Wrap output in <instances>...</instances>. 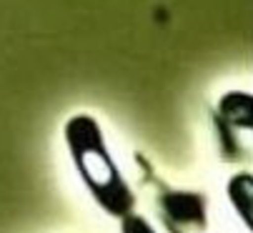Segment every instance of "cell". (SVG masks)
Listing matches in <instances>:
<instances>
[{"label": "cell", "mask_w": 253, "mask_h": 233, "mask_svg": "<svg viewBox=\"0 0 253 233\" xmlns=\"http://www.w3.org/2000/svg\"><path fill=\"white\" fill-rule=\"evenodd\" d=\"M65 143L73 155V163L93 193L98 206L116 218L133 213L135 198L128 183L123 181L118 166L113 163L108 145L103 140V131L90 115H73L65 123Z\"/></svg>", "instance_id": "1"}, {"label": "cell", "mask_w": 253, "mask_h": 233, "mask_svg": "<svg viewBox=\"0 0 253 233\" xmlns=\"http://www.w3.org/2000/svg\"><path fill=\"white\" fill-rule=\"evenodd\" d=\"M121 221H123V233H156L146 221H143L140 216H135V213H128Z\"/></svg>", "instance_id": "2"}]
</instances>
